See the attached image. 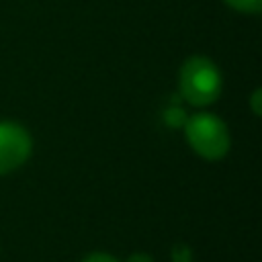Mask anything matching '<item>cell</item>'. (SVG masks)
<instances>
[{"label":"cell","mask_w":262,"mask_h":262,"mask_svg":"<svg viewBox=\"0 0 262 262\" xmlns=\"http://www.w3.org/2000/svg\"><path fill=\"white\" fill-rule=\"evenodd\" d=\"M180 94L194 106L213 104L223 88V78L217 63L209 57L194 55L186 59L178 74Z\"/></svg>","instance_id":"6da1fadb"},{"label":"cell","mask_w":262,"mask_h":262,"mask_svg":"<svg viewBox=\"0 0 262 262\" xmlns=\"http://www.w3.org/2000/svg\"><path fill=\"white\" fill-rule=\"evenodd\" d=\"M184 133L192 151L205 160H221L231 147L229 127L213 113L190 115L184 123Z\"/></svg>","instance_id":"7a4b0ae2"},{"label":"cell","mask_w":262,"mask_h":262,"mask_svg":"<svg viewBox=\"0 0 262 262\" xmlns=\"http://www.w3.org/2000/svg\"><path fill=\"white\" fill-rule=\"evenodd\" d=\"M31 135L14 121H0V174L20 168L31 156Z\"/></svg>","instance_id":"3957f363"},{"label":"cell","mask_w":262,"mask_h":262,"mask_svg":"<svg viewBox=\"0 0 262 262\" xmlns=\"http://www.w3.org/2000/svg\"><path fill=\"white\" fill-rule=\"evenodd\" d=\"M82 262H119V260L113 258L111 254H104V252H92V254H88Z\"/></svg>","instance_id":"52a82bcc"},{"label":"cell","mask_w":262,"mask_h":262,"mask_svg":"<svg viewBox=\"0 0 262 262\" xmlns=\"http://www.w3.org/2000/svg\"><path fill=\"white\" fill-rule=\"evenodd\" d=\"M250 106H252L254 115L262 117V88H256V90L252 92V96H250Z\"/></svg>","instance_id":"5b68a950"},{"label":"cell","mask_w":262,"mask_h":262,"mask_svg":"<svg viewBox=\"0 0 262 262\" xmlns=\"http://www.w3.org/2000/svg\"><path fill=\"white\" fill-rule=\"evenodd\" d=\"M223 2L244 14H260L262 12V0H223Z\"/></svg>","instance_id":"277c9868"},{"label":"cell","mask_w":262,"mask_h":262,"mask_svg":"<svg viewBox=\"0 0 262 262\" xmlns=\"http://www.w3.org/2000/svg\"><path fill=\"white\" fill-rule=\"evenodd\" d=\"M172 260L174 262H190L192 256H190V250L186 246H176L174 252H172Z\"/></svg>","instance_id":"8992f818"},{"label":"cell","mask_w":262,"mask_h":262,"mask_svg":"<svg viewBox=\"0 0 262 262\" xmlns=\"http://www.w3.org/2000/svg\"><path fill=\"white\" fill-rule=\"evenodd\" d=\"M127 262H154V260H151L147 254H133Z\"/></svg>","instance_id":"ba28073f"}]
</instances>
